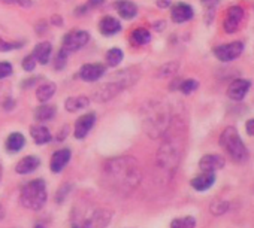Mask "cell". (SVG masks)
<instances>
[{
    "label": "cell",
    "instance_id": "6da1fadb",
    "mask_svg": "<svg viewBox=\"0 0 254 228\" xmlns=\"http://www.w3.org/2000/svg\"><path fill=\"white\" fill-rule=\"evenodd\" d=\"M105 185L120 195L130 194L141 182V169L136 158L124 155L106 161L103 167Z\"/></svg>",
    "mask_w": 254,
    "mask_h": 228
},
{
    "label": "cell",
    "instance_id": "7a4b0ae2",
    "mask_svg": "<svg viewBox=\"0 0 254 228\" xmlns=\"http://www.w3.org/2000/svg\"><path fill=\"white\" fill-rule=\"evenodd\" d=\"M171 109L163 101H150L142 109V126L151 139H159L171 129Z\"/></svg>",
    "mask_w": 254,
    "mask_h": 228
},
{
    "label": "cell",
    "instance_id": "3957f363",
    "mask_svg": "<svg viewBox=\"0 0 254 228\" xmlns=\"http://www.w3.org/2000/svg\"><path fill=\"white\" fill-rule=\"evenodd\" d=\"M181 155H183V148H181L180 139L178 137H169L162 143V146L157 152V166L165 173L172 176V173L180 166Z\"/></svg>",
    "mask_w": 254,
    "mask_h": 228
},
{
    "label": "cell",
    "instance_id": "277c9868",
    "mask_svg": "<svg viewBox=\"0 0 254 228\" xmlns=\"http://www.w3.org/2000/svg\"><path fill=\"white\" fill-rule=\"evenodd\" d=\"M220 145L235 163L242 164L248 160V149L235 127L224 129L220 136Z\"/></svg>",
    "mask_w": 254,
    "mask_h": 228
},
{
    "label": "cell",
    "instance_id": "5b68a950",
    "mask_svg": "<svg viewBox=\"0 0 254 228\" xmlns=\"http://www.w3.org/2000/svg\"><path fill=\"white\" fill-rule=\"evenodd\" d=\"M20 201L26 209L39 210L47 203V186L42 179H33L23 186Z\"/></svg>",
    "mask_w": 254,
    "mask_h": 228
},
{
    "label": "cell",
    "instance_id": "8992f818",
    "mask_svg": "<svg viewBox=\"0 0 254 228\" xmlns=\"http://www.w3.org/2000/svg\"><path fill=\"white\" fill-rule=\"evenodd\" d=\"M90 41V33L85 30H72L67 35H64L63 38V49H66L67 52H73L78 51L81 48H84Z\"/></svg>",
    "mask_w": 254,
    "mask_h": 228
},
{
    "label": "cell",
    "instance_id": "52a82bcc",
    "mask_svg": "<svg viewBox=\"0 0 254 228\" xmlns=\"http://www.w3.org/2000/svg\"><path fill=\"white\" fill-rule=\"evenodd\" d=\"M242 52H244V44L242 42H230V44L218 45L214 48V55L223 63H229V61L236 60Z\"/></svg>",
    "mask_w": 254,
    "mask_h": 228
},
{
    "label": "cell",
    "instance_id": "ba28073f",
    "mask_svg": "<svg viewBox=\"0 0 254 228\" xmlns=\"http://www.w3.org/2000/svg\"><path fill=\"white\" fill-rule=\"evenodd\" d=\"M242 21H244V9L239 5H233L226 12L224 23H223V29H224L226 33L232 35V33H235V32L239 30Z\"/></svg>",
    "mask_w": 254,
    "mask_h": 228
},
{
    "label": "cell",
    "instance_id": "9c48e42d",
    "mask_svg": "<svg viewBox=\"0 0 254 228\" xmlns=\"http://www.w3.org/2000/svg\"><path fill=\"white\" fill-rule=\"evenodd\" d=\"M123 90H124V87H123L120 82L111 81V82H108V84L100 85V87L94 91L93 98H94L96 101H108V100L114 98V97H115L118 92H121Z\"/></svg>",
    "mask_w": 254,
    "mask_h": 228
},
{
    "label": "cell",
    "instance_id": "30bf717a",
    "mask_svg": "<svg viewBox=\"0 0 254 228\" xmlns=\"http://www.w3.org/2000/svg\"><path fill=\"white\" fill-rule=\"evenodd\" d=\"M94 123H96V113H93V112L79 117L75 123V130H73L75 139H79V140L84 139L94 127Z\"/></svg>",
    "mask_w": 254,
    "mask_h": 228
},
{
    "label": "cell",
    "instance_id": "8fae6325",
    "mask_svg": "<svg viewBox=\"0 0 254 228\" xmlns=\"http://www.w3.org/2000/svg\"><path fill=\"white\" fill-rule=\"evenodd\" d=\"M106 72V67L100 63H88V64H84L81 69H79V78L85 82H96L99 81Z\"/></svg>",
    "mask_w": 254,
    "mask_h": 228
},
{
    "label": "cell",
    "instance_id": "7c38bea8",
    "mask_svg": "<svg viewBox=\"0 0 254 228\" xmlns=\"http://www.w3.org/2000/svg\"><path fill=\"white\" fill-rule=\"evenodd\" d=\"M171 17H172V21L177 23V24H183V23H187L190 21L193 17H194V11L193 8L189 5V3H177L172 6L171 9Z\"/></svg>",
    "mask_w": 254,
    "mask_h": 228
},
{
    "label": "cell",
    "instance_id": "4fadbf2b",
    "mask_svg": "<svg viewBox=\"0 0 254 228\" xmlns=\"http://www.w3.org/2000/svg\"><path fill=\"white\" fill-rule=\"evenodd\" d=\"M250 87H251V82H250V81H247V79H236V81H233V82L229 85V88H227V95H229L232 100L239 101V100H242V98L247 95Z\"/></svg>",
    "mask_w": 254,
    "mask_h": 228
},
{
    "label": "cell",
    "instance_id": "5bb4252c",
    "mask_svg": "<svg viewBox=\"0 0 254 228\" xmlns=\"http://www.w3.org/2000/svg\"><path fill=\"white\" fill-rule=\"evenodd\" d=\"M199 167L202 172H206V173H215L217 170L223 169L224 167V158L220 157V155H215V154H209V155H205L200 158L199 161Z\"/></svg>",
    "mask_w": 254,
    "mask_h": 228
},
{
    "label": "cell",
    "instance_id": "9a60e30c",
    "mask_svg": "<svg viewBox=\"0 0 254 228\" xmlns=\"http://www.w3.org/2000/svg\"><path fill=\"white\" fill-rule=\"evenodd\" d=\"M112 213L106 209H97L91 213V216L87 219L90 228H105L111 222Z\"/></svg>",
    "mask_w": 254,
    "mask_h": 228
},
{
    "label": "cell",
    "instance_id": "2e32d148",
    "mask_svg": "<svg viewBox=\"0 0 254 228\" xmlns=\"http://www.w3.org/2000/svg\"><path fill=\"white\" fill-rule=\"evenodd\" d=\"M70 160V151L69 149H59L53 154L51 157V163H50V169L54 172V173H59L62 172L67 163Z\"/></svg>",
    "mask_w": 254,
    "mask_h": 228
},
{
    "label": "cell",
    "instance_id": "e0dca14e",
    "mask_svg": "<svg viewBox=\"0 0 254 228\" xmlns=\"http://www.w3.org/2000/svg\"><path fill=\"white\" fill-rule=\"evenodd\" d=\"M121 30V23L114 17H103L99 21V32L103 36H114Z\"/></svg>",
    "mask_w": 254,
    "mask_h": 228
},
{
    "label": "cell",
    "instance_id": "ac0fdd59",
    "mask_svg": "<svg viewBox=\"0 0 254 228\" xmlns=\"http://www.w3.org/2000/svg\"><path fill=\"white\" fill-rule=\"evenodd\" d=\"M51 52H53V46L50 42H39L35 48L32 55L35 57V60L41 64H48L51 60Z\"/></svg>",
    "mask_w": 254,
    "mask_h": 228
},
{
    "label": "cell",
    "instance_id": "d6986e66",
    "mask_svg": "<svg viewBox=\"0 0 254 228\" xmlns=\"http://www.w3.org/2000/svg\"><path fill=\"white\" fill-rule=\"evenodd\" d=\"M115 9L123 20H132L138 14V6L129 0H120L115 3Z\"/></svg>",
    "mask_w": 254,
    "mask_h": 228
},
{
    "label": "cell",
    "instance_id": "ffe728a7",
    "mask_svg": "<svg viewBox=\"0 0 254 228\" xmlns=\"http://www.w3.org/2000/svg\"><path fill=\"white\" fill-rule=\"evenodd\" d=\"M41 161L38 157L35 155H29V157H24L18 161V164L15 166V172L20 173V175H27V173H32L35 172L38 167H39Z\"/></svg>",
    "mask_w": 254,
    "mask_h": 228
},
{
    "label": "cell",
    "instance_id": "44dd1931",
    "mask_svg": "<svg viewBox=\"0 0 254 228\" xmlns=\"http://www.w3.org/2000/svg\"><path fill=\"white\" fill-rule=\"evenodd\" d=\"M214 182H215V175L203 172L202 175H199L194 179H191V186L196 191H206V189H209L214 185Z\"/></svg>",
    "mask_w": 254,
    "mask_h": 228
},
{
    "label": "cell",
    "instance_id": "7402d4cb",
    "mask_svg": "<svg viewBox=\"0 0 254 228\" xmlns=\"http://www.w3.org/2000/svg\"><path fill=\"white\" fill-rule=\"evenodd\" d=\"M30 135L36 145H45V143L51 142V139H53L50 130L44 126H33L30 129Z\"/></svg>",
    "mask_w": 254,
    "mask_h": 228
},
{
    "label": "cell",
    "instance_id": "603a6c76",
    "mask_svg": "<svg viewBox=\"0 0 254 228\" xmlns=\"http://www.w3.org/2000/svg\"><path fill=\"white\" fill-rule=\"evenodd\" d=\"M90 104V98L85 95H75V97H69L64 103V107L67 112H78L84 107H87Z\"/></svg>",
    "mask_w": 254,
    "mask_h": 228
},
{
    "label": "cell",
    "instance_id": "cb8c5ba5",
    "mask_svg": "<svg viewBox=\"0 0 254 228\" xmlns=\"http://www.w3.org/2000/svg\"><path fill=\"white\" fill-rule=\"evenodd\" d=\"M150 41H151V33H150V30H147L144 27H138L130 33V42L133 45L142 46V45L150 44Z\"/></svg>",
    "mask_w": 254,
    "mask_h": 228
},
{
    "label": "cell",
    "instance_id": "d4e9b609",
    "mask_svg": "<svg viewBox=\"0 0 254 228\" xmlns=\"http://www.w3.org/2000/svg\"><path fill=\"white\" fill-rule=\"evenodd\" d=\"M57 91V87L54 82H47L44 85H41L36 91V98L41 101V103H47L48 100H51V97L56 94Z\"/></svg>",
    "mask_w": 254,
    "mask_h": 228
},
{
    "label": "cell",
    "instance_id": "484cf974",
    "mask_svg": "<svg viewBox=\"0 0 254 228\" xmlns=\"http://www.w3.org/2000/svg\"><path fill=\"white\" fill-rule=\"evenodd\" d=\"M26 139L21 133H12L6 139V149L9 152H18L24 148Z\"/></svg>",
    "mask_w": 254,
    "mask_h": 228
},
{
    "label": "cell",
    "instance_id": "4316f807",
    "mask_svg": "<svg viewBox=\"0 0 254 228\" xmlns=\"http://www.w3.org/2000/svg\"><path fill=\"white\" fill-rule=\"evenodd\" d=\"M56 112H57L56 106L42 104V106H39V107L35 110V118H36L38 121H50V120L54 118Z\"/></svg>",
    "mask_w": 254,
    "mask_h": 228
},
{
    "label": "cell",
    "instance_id": "83f0119b",
    "mask_svg": "<svg viewBox=\"0 0 254 228\" xmlns=\"http://www.w3.org/2000/svg\"><path fill=\"white\" fill-rule=\"evenodd\" d=\"M123 51L120 48H112L106 52V64L111 67H117L121 61H123Z\"/></svg>",
    "mask_w": 254,
    "mask_h": 228
},
{
    "label": "cell",
    "instance_id": "f1b7e54d",
    "mask_svg": "<svg viewBox=\"0 0 254 228\" xmlns=\"http://www.w3.org/2000/svg\"><path fill=\"white\" fill-rule=\"evenodd\" d=\"M196 219L193 216H183L177 218L171 222V228H194Z\"/></svg>",
    "mask_w": 254,
    "mask_h": 228
},
{
    "label": "cell",
    "instance_id": "f546056e",
    "mask_svg": "<svg viewBox=\"0 0 254 228\" xmlns=\"http://www.w3.org/2000/svg\"><path fill=\"white\" fill-rule=\"evenodd\" d=\"M197 87H199V84H197L196 79H184L178 85V88H180V91L183 94H191L193 91L197 90Z\"/></svg>",
    "mask_w": 254,
    "mask_h": 228
},
{
    "label": "cell",
    "instance_id": "4dcf8cb0",
    "mask_svg": "<svg viewBox=\"0 0 254 228\" xmlns=\"http://www.w3.org/2000/svg\"><path fill=\"white\" fill-rule=\"evenodd\" d=\"M23 44L21 42H8L3 38H0V52H6V51H12V49H18L21 48Z\"/></svg>",
    "mask_w": 254,
    "mask_h": 228
},
{
    "label": "cell",
    "instance_id": "1f68e13d",
    "mask_svg": "<svg viewBox=\"0 0 254 228\" xmlns=\"http://www.w3.org/2000/svg\"><path fill=\"white\" fill-rule=\"evenodd\" d=\"M66 63H67V51L62 48V49L59 51V55H57L56 60H54V66H56L57 70H62V69H64Z\"/></svg>",
    "mask_w": 254,
    "mask_h": 228
},
{
    "label": "cell",
    "instance_id": "d6a6232c",
    "mask_svg": "<svg viewBox=\"0 0 254 228\" xmlns=\"http://www.w3.org/2000/svg\"><path fill=\"white\" fill-rule=\"evenodd\" d=\"M12 75V64L8 61H0V79H5Z\"/></svg>",
    "mask_w": 254,
    "mask_h": 228
},
{
    "label": "cell",
    "instance_id": "836d02e7",
    "mask_svg": "<svg viewBox=\"0 0 254 228\" xmlns=\"http://www.w3.org/2000/svg\"><path fill=\"white\" fill-rule=\"evenodd\" d=\"M36 60H35V57L30 54V55H27L24 60H23V69L26 70V72H32L35 67H36Z\"/></svg>",
    "mask_w": 254,
    "mask_h": 228
},
{
    "label": "cell",
    "instance_id": "e575fe53",
    "mask_svg": "<svg viewBox=\"0 0 254 228\" xmlns=\"http://www.w3.org/2000/svg\"><path fill=\"white\" fill-rule=\"evenodd\" d=\"M227 207H229L227 203H224V201H215V203L211 206V212L215 213V215H221V213H224V212L227 210Z\"/></svg>",
    "mask_w": 254,
    "mask_h": 228
},
{
    "label": "cell",
    "instance_id": "d590c367",
    "mask_svg": "<svg viewBox=\"0 0 254 228\" xmlns=\"http://www.w3.org/2000/svg\"><path fill=\"white\" fill-rule=\"evenodd\" d=\"M72 228H90V225L87 219H81V221H75L72 224Z\"/></svg>",
    "mask_w": 254,
    "mask_h": 228
},
{
    "label": "cell",
    "instance_id": "8d00e7d4",
    "mask_svg": "<svg viewBox=\"0 0 254 228\" xmlns=\"http://www.w3.org/2000/svg\"><path fill=\"white\" fill-rule=\"evenodd\" d=\"M245 130H247V133H248L250 136H254V120L247 121V124H245Z\"/></svg>",
    "mask_w": 254,
    "mask_h": 228
},
{
    "label": "cell",
    "instance_id": "74e56055",
    "mask_svg": "<svg viewBox=\"0 0 254 228\" xmlns=\"http://www.w3.org/2000/svg\"><path fill=\"white\" fill-rule=\"evenodd\" d=\"M157 6L162 9H166L171 6V0H157Z\"/></svg>",
    "mask_w": 254,
    "mask_h": 228
},
{
    "label": "cell",
    "instance_id": "f35d334b",
    "mask_svg": "<svg viewBox=\"0 0 254 228\" xmlns=\"http://www.w3.org/2000/svg\"><path fill=\"white\" fill-rule=\"evenodd\" d=\"M105 3V0H88V5L90 6H100Z\"/></svg>",
    "mask_w": 254,
    "mask_h": 228
},
{
    "label": "cell",
    "instance_id": "ab89813d",
    "mask_svg": "<svg viewBox=\"0 0 254 228\" xmlns=\"http://www.w3.org/2000/svg\"><path fill=\"white\" fill-rule=\"evenodd\" d=\"M202 2H203L206 6H209V8H211V6H214V5H217V3H218V0H202Z\"/></svg>",
    "mask_w": 254,
    "mask_h": 228
},
{
    "label": "cell",
    "instance_id": "60d3db41",
    "mask_svg": "<svg viewBox=\"0 0 254 228\" xmlns=\"http://www.w3.org/2000/svg\"><path fill=\"white\" fill-rule=\"evenodd\" d=\"M3 216H5V209L0 206V219H3Z\"/></svg>",
    "mask_w": 254,
    "mask_h": 228
},
{
    "label": "cell",
    "instance_id": "b9f144b4",
    "mask_svg": "<svg viewBox=\"0 0 254 228\" xmlns=\"http://www.w3.org/2000/svg\"><path fill=\"white\" fill-rule=\"evenodd\" d=\"M35 228H45V227H44V225H36Z\"/></svg>",
    "mask_w": 254,
    "mask_h": 228
},
{
    "label": "cell",
    "instance_id": "7bdbcfd3",
    "mask_svg": "<svg viewBox=\"0 0 254 228\" xmlns=\"http://www.w3.org/2000/svg\"><path fill=\"white\" fill-rule=\"evenodd\" d=\"M0 178H2V166H0Z\"/></svg>",
    "mask_w": 254,
    "mask_h": 228
}]
</instances>
